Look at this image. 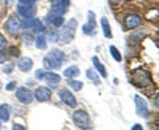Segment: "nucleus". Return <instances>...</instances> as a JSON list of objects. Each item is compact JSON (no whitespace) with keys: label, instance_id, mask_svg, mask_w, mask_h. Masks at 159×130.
<instances>
[{"label":"nucleus","instance_id":"f257e3e1","mask_svg":"<svg viewBox=\"0 0 159 130\" xmlns=\"http://www.w3.org/2000/svg\"><path fill=\"white\" fill-rule=\"evenodd\" d=\"M65 58V54L60 49H52L48 53V56L43 58V64L45 71H51V69H60L62 65V61Z\"/></svg>","mask_w":159,"mask_h":130},{"label":"nucleus","instance_id":"f03ea898","mask_svg":"<svg viewBox=\"0 0 159 130\" xmlns=\"http://www.w3.org/2000/svg\"><path fill=\"white\" fill-rule=\"evenodd\" d=\"M131 84L137 88H147L152 85L151 74L143 71V69H137V71L131 72Z\"/></svg>","mask_w":159,"mask_h":130},{"label":"nucleus","instance_id":"7ed1b4c3","mask_svg":"<svg viewBox=\"0 0 159 130\" xmlns=\"http://www.w3.org/2000/svg\"><path fill=\"white\" fill-rule=\"evenodd\" d=\"M76 27H77V21L74 19H72L69 24L64 26L62 29L58 32V39L57 41L60 44H69L76 36Z\"/></svg>","mask_w":159,"mask_h":130},{"label":"nucleus","instance_id":"20e7f679","mask_svg":"<svg viewBox=\"0 0 159 130\" xmlns=\"http://www.w3.org/2000/svg\"><path fill=\"white\" fill-rule=\"evenodd\" d=\"M73 122L74 125L78 128V129H82V130H88L90 129V118H89V114L85 110H76L73 113Z\"/></svg>","mask_w":159,"mask_h":130},{"label":"nucleus","instance_id":"39448f33","mask_svg":"<svg viewBox=\"0 0 159 130\" xmlns=\"http://www.w3.org/2000/svg\"><path fill=\"white\" fill-rule=\"evenodd\" d=\"M134 104H135V112L139 117L142 118H147L150 114V109H148L147 101L141 96H134Z\"/></svg>","mask_w":159,"mask_h":130},{"label":"nucleus","instance_id":"423d86ee","mask_svg":"<svg viewBox=\"0 0 159 130\" xmlns=\"http://www.w3.org/2000/svg\"><path fill=\"white\" fill-rule=\"evenodd\" d=\"M57 94H58L60 100H61V101L65 105H68L69 108H76L77 106L76 97H74L72 94V92H69L68 89H60V91L57 92Z\"/></svg>","mask_w":159,"mask_h":130},{"label":"nucleus","instance_id":"0eeeda50","mask_svg":"<svg viewBox=\"0 0 159 130\" xmlns=\"http://www.w3.org/2000/svg\"><path fill=\"white\" fill-rule=\"evenodd\" d=\"M123 24H125V28L127 31H131V29H135L142 24V17L137 13H129L123 20Z\"/></svg>","mask_w":159,"mask_h":130},{"label":"nucleus","instance_id":"6e6552de","mask_svg":"<svg viewBox=\"0 0 159 130\" xmlns=\"http://www.w3.org/2000/svg\"><path fill=\"white\" fill-rule=\"evenodd\" d=\"M69 4H70V0H56V2H53L51 13L56 15V16H62L66 12Z\"/></svg>","mask_w":159,"mask_h":130},{"label":"nucleus","instance_id":"1a4fd4ad","mask_svg":"<svg viewBox=\"0 0 159 130\" xmlns=\"http://www.w3.org/2000/svg\"><path fill=\"white\" fill-rule=\"evenodd\" d=\"M16 97L21 104H31L33 101V92L25 86H21L16 91Z\"/></svg>","mask_w":159,"mask_h":130},{"label":"nucleus","instance_id":"9d476101","mask_svg":"<svg viewBox=\"0 0 159 130\" xmlns=\"http://www.w3.org/2000/svg\"><path fill=\"white\" fill-rule=\"evenodd\" d=\"M51 97H52V92H51V89L47 86H39L33 93V98H36L40 102L49 101Z\"/></svg>","mask_w":159,"mask_h":130},{"label":"nucleus","instance_id":"9b49d317","mask_svg":"<svg viewBox=\"0 0 159 130\" xmlns=\"http://www.w3.org/2000/svg\"><path fill=\"white\" fill-rule=\"evenodd\" d=\"M4 28H6V31H7L9 35L17 33V31L20 29V20H19V17L16 16V15H12V16L8 17V20L6 21V26H4Z\"/></svg>","mask_w":159,"mask_h":130},{"label":"nucleus","instance_id":"f8f14e48","mask_svg":"<svg viewBox=\"0 0 159 130\" xmlns=\"http://www.w3.org/2000/svg\"><path fill=\"white\" fill-rule=\"evenodd\" d=\"M17 12H19L20 16H23L24 19H29V17H33L34 15H36V8L33 6H21V4H19Z\"/></svg>","mask_w":159,"mask_h":130},{"label":"nucleus","instance_id":"ddd939ff","mask_svg":"<svg viewBox=\"0 0 159 130\" xmlns=\"http://www.w3.org/2000/svg\"><path fill=\"white\" fill-rule=\"evenodd\" d=\"M43 80L48 84L49 88H56L57 85L60 84V81H61V77H60L57 73H52V72H48L47 71L45 76L43 77Z\"/></svg>","mask_w":159,"mask_h":130},{"label":"nucleus","instance_id":"4468645a","mask_svg":"<svg viewBox=\"0 0 159 130\" xmlns=\"http://www.w3.org/2000/svg\"><path fill=\"white\" fill-rule=\"evenodd\" d=\"M32 67H33V61L29 57H21L17 63V68L21 72H29L32 69Z\"/></svg>","mask_w":159,"mask_h":130},{"label":"nucleus","instance_id":"2eb2a0df","mask_svg":"<svg viewBox=\"0 0 159 130\" xmlns=\"http://www.w3.org/2000/svg\"><path fill=\"white\" fill-rule=\"evenodd\" d=\"M101 28H102L103 36H105L106 39H111V37H113V33H111L110 24H109V20H107V17H105V16H102V17H101Z\"/></svg>","mask_w":159,"mask_h":130},{"label":"nucleus","instance_id":"dca6fc26","mask_svg":"<svg viewBox=\"0 0 159 130\" xmlns=\"http://www.w3.org/2000/svg\"><path fill=\"white\" fill-rule=\"evenodd\" d=\"M92 61H93V65H94V68L97 69V72H98V74H101V76L103 77V78H106L107 77V72H106V68L103 67V64L99 61L98 60V57H96L94 56L93 58H92Z\"/></svg>","mask_w":159,"mask_h":130},{"label":"nucleus","instance_id":"f3484780","mask_svg":"<svg viewBox=\"0 0 159 130\" xmlns=\"http://www.w3.org/2000/svg\"><path fill=\"white\" fill-rule=\"evenodd\" d=\"M9 117H11V109H9V106L6 104L0 105V119H2V122H8Z\"/></svg>","mask_w":159,"mask_h":130},{"label":"nucleus","instance_id":"a211bd4d","mask_svg":"<svg viewBox=\"0 0 159 130\" xmlns=\"http://www.w3.org/2000/svg\"><path fill=\"white\" fill-rule=\"evenodd\" d=\"M78 74H80V69L76 67V65H72V67H69L64 71V76L66 78H74V77H77Z\"/></svg>","mask_w":159,"mask_h":130},{"label":"nucleus","instance_id":"6ab92c4d","mask_svg":"<svg viewBox=\"0 0 159 130\" xmlns=\"http://www.w3.org/2000/svg\"><path fill=\"white\" fill-rule=\"evenodd\" d=\"M34 41V45H36L37 49H45L47 48V37L45 35H39V36L33 40Z\"/></svg>","mask_w":159,"mask_h":130},{"label":"nucleus","instance_id":"aec40b11","mask_svg":"<svg viewBox=\"0 0 159 130\" xmlns=\"http://www.w3.org/2000/svg\"><path fill=\"white\" fill-rule=\"evenodd\" d=\"M34 20L33 17H29V19H24L20 21V28H23L24 31H28V29H32L34 26Z\"/></svg>","mask_w":159,"mask_h":130},{"label":"nucleus","instance_id":"412c9836","mask_svg":"<svg viewBox=\"0 0 159 130\" xmlns=\"http://www.w3.org/2000/svg\"><path fill=\"white\" fill-rule=\"evenodd\" d=\"M68 84H69V86H70L73 91H76V92H80L84 88V82L82 81H77V80H73V78H68Z\"/></svg>","mask_w":159,"mask_h":130},{"label":"nucleus","instance_id":"4be33fe9","mask_svg":"<svg viewBox=\"0 0 159 130\" xmlns=\"http://www.w3.org/2000/svg\"><path fill=\"white\" fill-rule=\"evenodd\" d=\"M86 77L90 80L94 85H99V76H98V73H96L93 71V69H88L86 71Z\"/></svg>","mask_w":159,"mask_h":130},{"label":"nucleus","instance_id":"5701e85b","mask_svg":"<svg viewBox=\"0 0 159 130\" xmlns=\"http://www.w3.org/2000/svg\"><path fill=\"white\" fill-rule=\"evenodd\" d=\"M82 32L85 35H89V36H94V35H96V27L92 26V24H89V23H86V24H84L82 26Z\"/></svg>","mask_w":159,"mask_h":130},{"label":"nucleus","instance_id":"b1692460","mask_svg":"<svg viewBox=\"0 0 159 130\" xmlns=\"http://www.w3.org/2000/svg\"><path fill=\"white\" fill-rule=\"evenodd\" d=\"M109 51H110V54H111V57L116 60V61H122V54L119 53L118 49L114 47V45H110V48H109Z\"/></svg>","mask_w":159,"mask_h":130},{"label":"nucleus","instance_id":"393cba45","mask_svg":"<svg viewBox=\"0 0 159 130\" xmlns=\"http://www.w3.org/2000/svg\"><path fill=\"white\" fill-rule=\"evenodd\" d=\"M33 31L34 32H40V33H43L44 31H45V26H44V23L41 21V20H39L36 19L34 20V26H33Z\"/></svg>","mask_w":159,"mask_h":130},{"label":"nucleus","instance_id":"a878e982","mask_svg":"<svg viewBox=\"0 0 159 130\" xmlns=\"http://www.w3.org/2000/svg\"><path fill=\"white\" fill-rule=\"evenodd\" d=\"M146 35H147V32H143V31L134 32V33L131 35V40H133V41H135V43H138V41H141V40L145 37Z\"/></svg>","mask_w":159,"mask_h":130},{"label":"nucleus","instance_id":"bb28decb","mask_svg":"<svg viewBox=\"0 0 159 130\" xmlns=\"http://www.w3.org/2000/svg\"><path fill=\"white\" fill-rule=\"evenodd\" d=\"M58 39V31H54V29H52V31H48V40L52 43H56Z\"/></svg>","mask_w":159,"mask_h":130},{"label":"nucleus","instance_id":"cd10ccee","mask_svg":"<svg viewBox=\"0 0 159 130\" xmlns=\"http://www.w3.org/2000/svg\"><path fill=\"white\" fill-rule=\"evenodd\" d=\"M23 40H24V43H25L27 44V45L29 47V45H31V44H32V41H33V36H32V35L31 33H27V32H24L23 33Z\"/></svg>","mask_w":159,"mask_h":130},{"label":"nucleus","instance_id":"c85d7f7f","mask_svg":"<svg viewBox=\"0 0 159 130\" xmlns=\"http://www.w3.org/2000/svg\"><path fill=\"white\" fill-rule=\"evenodd\" d=\"M8 52H9V56H12V57H19V54H20L19 49L16 47H9Z\"/></svg>","mask_w":159,"mask_h":130},{"label":"nucleus","instance_id":"c756f323","mask_svg":"<svg viewBox=\"0 0 159 130\" xmlns=\"http://www.w3.org/2000/svg\"><path fill=\"white\" fill-rule=\"evenodd\" d=\"M45 73H47L45 69H37L36 73H34V77H36L37 80H43V77L45 76Z\"/></svg>","mask_w":159,"mask_h":130},{"label":"nucleus","instance_id":"7c9ffc66","mask_svg":"<svg viewBox=\"0 0 159 130\" xmlns=\"http://www.w3.org/2000/svg\"><path fill=\"white\" fill-rule=\"evenodd\" d=\"M36 0H19V4L21 6H33Z\"/></svg>","mask_w":159,"mask_h":130},{"label":"nucleus","instance_id":"2f4dec72","mask_svg":"<svg viewBox=\"0 0 159 130\" xmlns=\"http://www.w3.org/2000/svg\"><path fill=\"white\" fill-rule=\"evenodd\" d=\"M7 45V40H6V37L3 36V35H0V51L2 49H4V47Z\"/></svg>","mask_w":159,"mask_h":130},{"label":"nucleus","instance_id":"473e14b6","mask_svg":"<svg viewBox=\"0 0 159 130\" xmlns=\"http://www.w3.org/2000/svg\"><path fill=\"white\" fill-rule=\"evenodd\" d=\"M16 81H11L8 85H6V89L7 91H13V89H16Z\"/></svg>","mask_w":159,"mask_h":130},{"label":"nucleus","instance_id":"72a5a7b5","mask_svg":"<svg viewBox=\"0 0 159 130\" xmlns=\"http://www.w3.org/2000/svg\"><path fill=\"white\" fill-rule=\"evenodd\" d=\"M12 71H13V65H6V67H4V69H3V72L7 73V74L12 73Z\"/></svg>","mask_w":159,"mask_h":130},{"label":"nucleus","instance_id":"f704fd0d","mask_svg":"<svg viewBox=\"0 0 159 130\" xmlns=\"http://www.w3.org/2000/svg\"><path fill=\"white\" fill-rule=\"evenodd\" d=\"M13 130H25V126H23V125H20V123H13V126H12Z\"/></svg>","mask_w":159,"mask_h":130},{"label":"nucleus","instance_id":"c9c22d12","mask_svg":"<svg viewBox=\"0 0 159 130\" xmlns=\"http://www.w3.org/2000/svg\"><path fill=\"white\" fill-rule=\"evenodd\" d=\"M131 130H142V125L135 123V125H134V126L131 128Z\"/></svg>","mask_w":159,"mask_h":130},{"label":"nucleus","instance_id":"e433bc0d","mask_svg":"<svg viewBox=\"0 0 159 130\" xmlns=\"http://www.w3.org/2000/svg\"><path fill=\"white\" fill-rule=\"evenodd\" d=\"M4 63H6V56L0 53V64H4Z\"/></svg>","mask_w":159,"mask_h":130},{"label":"nucleus","instance_id":"4c0bfd02","mask_svg":"<svg viewBox=\"0 0 159 130\" xmlns=\"http://www.w3.org/2000/svg\"><path fill=\"white\" fill-rule=\"evenodd\" d=\"M121 2H122V0H109V3H110V4H119Z\"/></svg>","mask_w":159,"mask_h":130},{"label":"nucleus","instance_id":"58836bf2","mask_svg":"<svg viewBox=\"0 0 159 130\" xmlns=\"http://www.w3.org/2000/svg\"><path fill=\"white\" fill-rule=\"evenodd\" d=\"M12 2L13 0H4V4H6V6H11Z\"/></svg>","mask_w":159,"mask_h":130},{"label":"nucleus","instance_id":"ea45409f","mask_svg":"<svg viewBox=\"0 0 159 130\" xmlns=\"http://www.w3.org/2000/svg\"><path fill=\"white\" fill-rule=\"evenodd\" d=\"M0 128H2V119H0Z\"/></svg>","mask_w":159,"mask_h":130},{"label":"nucleus","instance_id":"a19ab883","mask_svg":"<svg viewBox=\"0 0 159 130\" xmlns=\"http://www.w3.org/2000/svg\"><path fill=\"white\" fill-rule=\"evenodd\" d=\"M49 2H52V3H53V2H56V0H49Z\"/></svg>","mask_w":159,"mask_h":130},{"label":"nucleus","instance_id":"79ce46f5","mask_svg":"<svg viewBox=\"0 0 159 130\" xmlns=\"http://www.w3.org/2000/svg\"><path fill=\"white\" fill-rule=\"evenodd\" d=\"M0 89H2V82H0Z\"/></svg>","mask_w":159,"mask_h":130}]
</instances>
